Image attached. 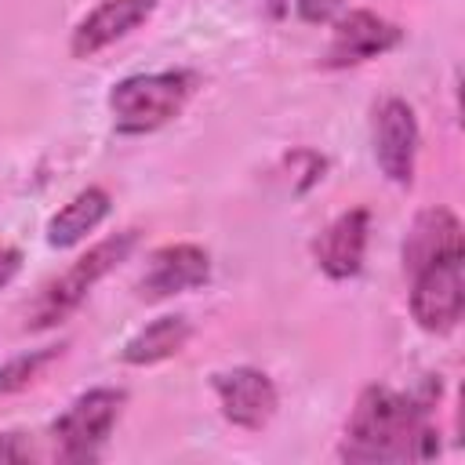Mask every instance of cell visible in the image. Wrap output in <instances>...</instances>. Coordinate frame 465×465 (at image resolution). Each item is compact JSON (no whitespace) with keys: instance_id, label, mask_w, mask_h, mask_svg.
<instances>
[{"instance_id":"ac0fdd59","label":"cell","mask_w":465,"mask_h":465,"mask_svg":"<svg viewBox=\"0 0 465 465\" xmlns=\"http://www.w3.org/2000/svg\"><path fill=\"white\" fill-rule=\"evenodd\" d=\"M18 265H22V254H18L15 247H0V291H4V287L15 280Z\"/></svg>"},{"instance_id":"3957f363","label":"cell","mask_w":465,"mask_h":465,"mask_svg":"<svg viewBox=\"0 0 465 465\" xmlns=\"http://www.w3.org/2000/svg\"><path fill=\"white\" fill-rule=\"evenodd\" d=\"M138 243V232L134 229H124V232H113L105 236L102 243H94L87 254H80L62 276H54L51 283H44V291L36 294V302L29 305V316H25V327L29 331H47L54 323H62L69 312L80 309V302L91 294V287L109 276L127 254L131 247Z\"/></svg>"},{"instance_id":"2e32d148","label":"cell","mask_w":465,"mask_h":465,"mask_svg":"<svg viewBox=\"0 0 465 465\" xmlns=\"http://www.w3.org/2000/svg\"><path fill=\"white\" fill-rule=\"evenodd\" d=\"M341 7H345V0H294L298 18L309 22V25H323V22H331Z\"/></svg>"},{"instance_id":"9c48e42d","label":"cell","mask_w":465,"mask_h":465,"mask_svg":"<svg viewBox=\"0 0 465 465\" xmlns=\"http://www.w3.org/2000/svg\"><path fill=\"white\" fill-rule=\"evenodd\" d=\"M211 280V254L196 243H167L149 254V265L142 272V298L160 302L171 294L196 291Z\"/></svg>"},{"instance_id":"277c9868","label":"cell","mask_w":465,"mask_h":465,"mask_svg":"<svg viewBox=\"0 0 465 465\" xmlns=\"http://www.w3.org/2000/svg\"><path fill=\"white\" fill-rule=\"evenodd\" d=\"M127 403L124 389H87L51 425L58 461H94Z\"/></svg>"},{"instance_id":"d6986e66","label":"cell","mask_w":465,"mask_h":465,"mask_svg":"<svg viewBox=\"0 0 465 465\" xmlns=\"http://www.w3.org/2000/svg\"><path fill=\"white\" fill-rule=\"evenodd\" d=\"M262 7H265L272 18H283V15H287V0H262Z\"/></svg>"},{"instance_id":"7a4b0ae2","label":"cell","mask_w":465,"mask_h":465,"mask_svg":"<svg viewBox=\"0 0 465 465\" xmlns=\"http://www.w3.org/2000/svg\"><path fill=\"white\" fill-rule=\"evenodd\" d=\"M196 91V76L189 69H163V73H134L113 84L109 113L120 134H149L171 124Z\"/></svg>"},{"instance_id":"7c38bea8","label":"cell","mask_w":465,"mask_h":465,"mask_svg":"<svg viewBox=\"0 0 465 465\" xmlns=\"http://www.w3.org/2000/svg\"><path fill=\"white\" fill-rule=\"evenodd\" d=\"M450 254H465L461 222L447 207L421 211L414 218L411 232H407V240H403V265H407V272L414 276L429 262H440V258H450Z\"/></svg>"},{"instance_id":"30bf717a","label":"cell","mask_w":465,"mask_h":465,"mask_svg":"<svg viewBox=\"0 0 465 465\" xmlns=\"http://www.w3.org/2000/svg\"><path fill=\"white\" fill-rule=\"evenodd\" d=\"M153 7H156V0H102L76 22V29L69 36V51L76 58H91V54L105 51L109 44L134 33L153 15Z\"/></svg>"},{"instance_id":"6da1fadb","label":"cell","mask_w":465,"mask_h":465,"mask_svg":"<svg viewBox=\"0 0 465 465\" xmlns=\"http://www.w3.org/2000/svg\"><path fill=\"white\" fill-rule=\"evenodd\" d=\"M440 396V385H429L418 396L396 392L389 385H371L360 392L345 440L341 458L374 465V461H425L440 450V432L429 421V411Z\"/></svg>"},{"instance_id":"9a60e30c","label":"cell","mask_w":465,"mask_h":465,"mask_svg":"<svg viewBox=\"0 0 465 465\" xmlns=\"http://www.w3.org/2000/svg\"><path fill=\"white\" fill-rule=\"evenodd\" d=\"M62 356V345H47V349H29L7 363H0V396H11V392H22L25 385H33L47 363H54Z\"/></svg>"},{"instance_id":"5b68a950","label":"cell","mask_w":465,"mask_h":465,"mask_svg":"<svg viewBox=\"0 0 465 465\" xmlns=\"http://www.w3.org/2000/svg\"><path fill=\"white\" fill-rule=\"evenodd\" d=\"M465 312V254L429 262L414 272L411 316L429 334H447Z\"/></svg>"},{"instance_id":"5bb4252c","label":"cell","mask_w":465,"mask_h":465,"mask_svg":"<svg viewBox=\"0 0 465 465\" xmlns=\"http://www.w3.org/2000/svg\"><path fill=\"white\" fill-rule=\"evenodd\" d=\"M189 338H193V327L185 316H156L153 323H145L138 334L127 338L120 356L131 367H153V363L178 356L189 345Z\"/></svg>"},{"instance_id":"ba28073f","label":"cell","mask_w":465,"mask_h":465,"mask_svg":"<svg viewBox=\"0 0 465 465\" xmlns=\"http://www.w3.org/2000/svg\"><path fill=\"white\" fill-rule=\"evenodd\" d=\"M403 44V29L374 11H349L334 33L331 44L323 51V65L327 69H349L360 62H371L378 54H389L392 47Z\"/></svg>"},{"instance_id":"8992f818","label":"cell","mask_w":465,"mask_h":465,"mask_svg":"<svg viewBox=\"0 0 465 465\" xmlns=\"http://www.w3.org/2000/svg\"><path fill=\"white\" fill-rule=\"evenodd\" d=\"M211 385H214V396H218L225 421H232L236 429H247V432L265 429L280 407V392H276L272 378L258 367L222 371V374H214Z\"/></svg>"},{"instance_id":"52a82bcc","label":"cell","mask_w":465,"mask_h":465,"mask_svg":"<svg viewBox=\"0 0 465 465\" xmlns=\"http://www.w3.org/2000/svg\"><path fill=\"white\" fill-rule=\"evenodd\" d=\"M418 120L403 98H385L374 109V160L392 185H411L418 160Z\"/></svg>"},{"instance_id":"8fae6325","label":"cell","mask_w":465,"mask_h":465,"mask_svg":"<svg viewBox=\"0 0 465 465\" xmlns=\"http://www.w3.org/2000/svg\"><path fill=\"white\" fill-rule=\"evenodd\" d=\"M367 236H371V214L363 207H352L345 214H338L312 243L320 269L331 280H349L363 269V254H367Z\"/></svg>"},{"instance_id":"4fadbf2b","label":"cell","mask_w":465,"mask_h":465,"mask_svg":"<svg viewBox=\"0 0 465 465\" xmlns=\"http://www.w3.org/2000/svg\"><path fill=\"white\" fill-rule=\"evenodd\" d=\"M109 207H113V200H109V193H105L102 185L80 189V193L47 222V243L58 247V251L76 247L87 232H94V229L105 222Z\"/></svg>"},{"instance_id":"e0dca14e","label":"cell","mask_w":465,"mask_h":465,"mask_svg":"<svg viewBox=\"0 0 465 465\" xmlns=\"http://www.w3.org/2000/svg\"><path fill=\"white\" fill-rule=\"evenodd\" d=\"M33 447L22 432H0V461H29Z\"/></svg>"}]
</instances>
